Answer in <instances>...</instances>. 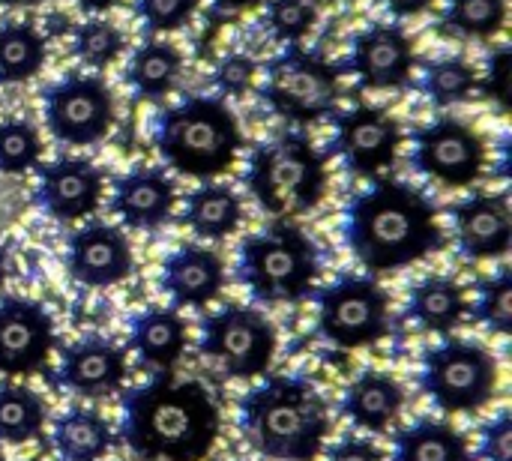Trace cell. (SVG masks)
I'll return each instance as SVG.
<instances>
[{
  "label": "cell",
  "mask_w": 512,
  "mask_h": 461,
  "mask_svg": "<svg viewBox=\"0 0 512 461\" xmlns=\"http://www.w3.org/2000/svg\"><path fill=\"white\" fill-rule=\"evenodd\" d=\"M342 237L369 273L405 270L447 246L435 201L393 177H372L348 201Z\"/></svg>",
  "instance_id": "cell-1"
},
{
  "label": "cell",
  "mask_w": 512,
  "mask_h": 461,
  "mask_svg": "<svg viewBox=\"0 0 512 461\" xmlns=\"http://www.w3.org/2000/svg\"><path fill=\"white\" fill-rule=\"evenodd\" d=\"M219 432V405L201 381L159 372L123 393L120 438L141 461H204Z\"/></svg>",
  "instance_id": "cell-2"
},
{
  "label": "cell",
  "mask_w": 512,
  "mask_h": 461,
  "mask_svg": "<svg viewBox=\"0 0 512 461\" xmlns=\"http://www.w3.org/2000/svg\"><path fill=\"white\" fill-rule=\"evenodd\" d=\"M249 447L270 461H315L333 429L327 399L309 378L270 375L237 408Z\"/></svg>",
  "instance_id": "cell-3"
},
{
  "label": "cell",
  "mask_w": 512,
  "mask_h": 461,
  "mask_svg": "<svg viewBox=\"0 0 512 461\" xmlns=\"http://www.w3.org/2000/svg\"><path fill=\"white\" fill-rule=\"evenodd\" d=\"M150 141L171 171L195 180L228 174L246 147L237 114L219 96H186L162 108Z\"/></svg>",
  "instance_id": "cell-4"
},
{
  "label": "cell",
  "mask_w": 512,
  "mask_h": 461,
  "mask_svg": "<svg viewBox=\"0 0 512 461\" xmlns=\"http://www.w3.org/2000/svg\"><path fill=\"white\" fill-rule=\"evenodd\" d=\"M327 153L300 129H285L252 147L243 183L255 204L276 216L291 219L312 213L330 189Z\"/></svg>",
  "instance_id": "cell-5"
},
{
  "label": "cell",
  "mask_w": 512,
  "mask_h": 461,
  "mask_svg": "<svg viewBox=\"0 0 512 461\" xmlns=\"http://www.w3.org/2000/svg\"><path fill=\"white\" fill-rule=\"evenodd\" d=\"M321 258L303 228L288 219L243 237L237 249V282L264 306H291L315 294Z\"/></svg>",
  "instance_id": "cell-6"
},
{
  "label": "cell",
  "mask_w": 512,
  "mask_h": 461,
  "mask_svg": "<svg viewBox=\"0 0 512 461\" xmlns=\"http://www.w3.org/2000/svg\"><path fill=\"white\" fill-rule=\"evenodd\" d=\"M342 75V66L327 54L306 48L303 42L285 45L267 60L261 99L276 117L294 126H312L339 111Z\"/></svg>",
  "instance_id": "cell-7"
},
{
  "label": "cell",
  "mask_w": 512,
  "mask_h": 461,
  "mask_svg": "<svg viewBox=\"0 0 512 461\" xmlns=\"http://www.w3.org/2000/svg\"><path fill=\"white\" fill-rule=\"evenodd\" d=\"M498 360L477 339H444L423 351L420 390L444 414H477L498 393Z\"/></svg>",
  "instance_id": "cell-8"
},
{
  "label": "cell",
  "mask_w": 512,
  "mask_h": 461,
  "mask_svg": "<svg viewBox=\"0 0 512 461\" xmlns=\"http://www.w3.org/2000/svg\"><path fill=\"white\" fill-rule=\"evenodd\" d=\"M276 348L279 333L273 321L255 306L225 303L219 312L201 321L198 351L231 381H255L267 375Z\"/></svg>",
  "instance_id": "cell-9"
},
{
  "label": "cell",
  "mask_w": 512,
  "mask_h": 461,
  "mask_svg": "<svg viewBox=\"0 0 512 461\" xmlns=\"http://www.w3.org/2000/svg\"><path fill=\"white\" fill-rule=\"evenodd\" d=\"M318 333L339 351L372 348L390 333V294L372 276L348 273L315 294Z\"/></svg>",
  "instance_id": "cell-10"
},
{
  "label": "cell",
  "mask_w": 512,
  "mask_h": 461,
  "mask_svg": "<svg viewBox=\"0 0 512 461\" xmlns=\"http://www.w3.org/2000/svg\"><path fill=\"white\" fill-rule=\"evenodd\" d=\"M42 117L54 141L66 147H93L108 138L117 108L105 78L69 72L42 87Z\"/></svg>",
  "instance_id": "cell-11"
},
{
  "label": "cell",
  "mask_w": 512,
  "mask_h": 461,
  "mask_svg": "<svg viewBox=\"0 0 512 461\" xmlns=\"http://www.w3.org/2000/svg\"><path fill=\"white\" fill-rule=\"evenodd\" d=\"M411 165L447 189H468L486 174V141L471 123L438 117L414 132Z\"/></svg>",
  "instance_id": "cell-12"
},
{
  "label": "cell",
  "mask_w": 512,
  "mask_h": 461,
  "mask_svg": "<svg viewBox=\"0 0 512 461\" xmlns=\"http://www.w3.org/2000/svg\"><path fill=\"white\" fill-rule=\"evenodd\" d=\"M333 138L327 156H339L348 174L378 177L390 168L402 147V123L381 105H357L351 111H336Z\"/></svg>",
  "instance_id": "cell-13"
},
{
  "label": "cell",
  "mask_w": 512,
  "mask_h": 461,
  "mask_svg": "<svg viewBox=\"0 0 512 461\" xmlns=\"http://www.w3.org/2000/svg\"><path fill=\"white\" fill-rule=\"evenodd\" d=\"M417 69V51L405 27L393 21H375L351 36L348 60L342 72H351L366 90H396L411 81Z\"/></svg>",
  "instance_id": "cell-14"
},
{
  "label": "cell",
  "mask_w": 512,
  "mask_h": 461,
  "mask_svg": "<svg viewBox=\"0 0 512 461\" xmlns=\"http://www.w3.org/2000/svg\"><path fill=\"white\" fill-rule=\"evenodd\" d=\"M54 345V321L39 300L21 294L0 300V375L27 378L42 372Z\"/></svg>",
  "instance_id": "cell-15"
},
{
  "label": "cell",
  "mask_w": 512,
  "mask_h": 461,
  "mask_svg": "<svg viewBox=\"0 0 512 461\" xmlns=\"http://www.w3.org/2000/svg\"><path fill=\"white\" fill-rule=\"evenodd\" d=\"M105 174L81 156H57L36 168L33 204L54 222H81L102 207Z\"/></svg>",
  "instance_id": "cell-16"
},
{
  "label": "cell",
  "mask_w": 512,
  "mask_h": 461,
  "mask_svg": "<svg viewBox=\"0 0 512 461\" xmlns=\"http://www.w3.org/2000/svg\"><path fill=\"white\" fill-rule=\"evenodd\" d=\"M66 273L84 288H114L132 276L135 258L129 237L108 222H87L66 237Z\"/></svg>",
  "instance_id": "cell-17"
},
{
  "label": "cell",
  "mask_w": 512,
  "mask_h": 461,
  "mask_svg": "<svg viewBox=\"0 0 512 461\" xmlns=\"http://www.w3.org/2000/svg\"><path fill=\"white\" fill-rule=\"evenodd\" d=\"M126 378V351L105 336H84L60 351V366L51 384L84 399H102L120 393Z\"/></svg>",
  "instance_id": "cell-18"
},
{
  "label": "cell",
  "mask_w": 512,
  "mask_h": 461,
  "mask_svg": "<svg viewBox=\"0 0 512 461\" xmlns=\"http://www.w3.org/2000/svg\"><path fill=\"white\" fill-rule=\"evenodd\" d=\"M459 255L468 261H498L510 255L512 213L504 192H477L450 207Z\"/></svg>",
  "instance_id": "cell-19"
},
{
  "label": "cell",
  "mask_w": 512,
  "mask_h": 461,
  "mask_svg": "<svg viewBox=\"0 0 512 461\" xmlns=\"http://www.w3.org/2000/svg\"><path fill=\"white\" fill-rule=\"evenodd\" d=\"M225 261L219 252L183 243L165 255L159 288L171 300V309H204L225 291Z\"/></svg>",
  "instance_id": "cell-20"
},
{
  "label": "cell",
  "mask_w": 512,
  "mask_h": 461,
  "mask_svg": "<svg viewBox=\"0 0 512 461\" xmlns=\"http://www.w3.org/2000/svg\"><path fill=\"white\" fill-rule=\"evenodd\" d=\"M177 207L174 180L153 165H138L114 180L111 213L132 231H156L171 222Z\"/></svg>",
  "instance_id": "cell-21"
},
{
  "label": "cell",
  "mask_w": 512,
  "mask_h": 461,
  "mask_svg": "<svg viewBox=\"0 0 512 461\" xmlns=\"http://www.w3.org/2000/svg\"><path fill=\"white\" fill-rule=\"evenodd\" d=\"M402 408H405V387L393 375L375 372V369L357 375L345 387L342 402H339L342 417L354 429H363L372 435H387L396 426Z\"/></svg>",
  "instance_id": "cell-22"
},
{
  "label": "cell",
  "mask_w": 512,
  "mask_h": 461,
  "mask_svg": "<svg viewBox=\"0 0 512 461\" xmlns=\"http://www.w3.org/2000/svg\"><path fill=\"white\" fill-rule=\"evenodd\" d=\"M189 345V324L177 309H144L129 321V348L156 372H174Z\"/></svg>",
  "instance_id": "cell-23"
},
{
  "label": "cell",
  "mask_w": 512,
  "mask_h": 461,
  "mask_svg": "<svg viewBox=\"0 0 512 461\" xmlns=\"http://www.w3.org/2000/svg\"><path fill=\"white\" fill-rule=\"evenodd\" d=\"M471 312L465 288L450 276H423L411 285L405 315L408 321L420 324L426 333L450 336Z\"/></svg>",
  "instance_id": "cell-24"
},
{
  "label": "cell",
  "mask_w": 512,
  "mask_h": 461,
  "mask_svg": "<svg viewBox=\"0 0 512 461\" xmlns=\"http://www.w3.org/2000/svg\"><path fill=\"white\" fill-rule=\"evenodd\" d=\"M180 222L201 240H225L243 225V201L228 183H201L186 195Z\"/></svg>",
  "instance_id": "cell-25"
},
{
  "label": "cell",
  "mask_w": 512,
  "mask_h": 461,
  "mask_svg": "<svg viewBox=\"0 0 512 461\" xmlns=\"http://www.w3.org/2000/svg\"><path fill=\"white\" fill-rule=\"evenodd\" d=\"M183 54L165 39H144L126 63V84L141 102H162L180 81Z\"/></svg>",
  "instance_id": "cell-26"
},
{
  "label": "cell",
  "mask_w": 512,
  "mask_h": 461,
  "mask_svg": "<svg viewBox=\"0 0 512 461\" xmlns=\"http://www.w3.org/2000/svg\"><path fill=\"white\" fill-rule=\"evenodd\" d=\"M51 444L63 461H102L114 447V432L99 411L75 405L54 420Z\"/></svg>",
  "instance_id": "cell-27"
},
{
  "label": "cell",
  "mask_w": 512,
  "mask_h": 461,
  "mask_svg": "<svg viewBox=\"0 0 512 461\" xmlns=\"http://www.w3.org/2000/svg\"><path fill=\"white\" fill-rule=\"evenodd\" d=\"M393 461H474L468 438L432 417H420L393 438Z\"/></svg>",
  "instance_id": "cell-28"
},
{
  "label": "cell",
  "mask_w": 512,
  "mask_h": 461,
  "mask_svg": "<svg viewBox=\"0 0 512 461\" xmlns=\"http://www.w3.org/2000/svg\"><path fill=\"white\" fill-rule=\"evenodd\" d=\"M48 63V36L30 21L0 24V84H27Z\"/></svg>",
  "instance_id": "cell-29"
},
{
  "label": "cell",
  "mask_w": 512,
  "mask_h": 461,
  "mask_svg": "<svg viewBox=\"0 0 512 461\" xmlns=\"http://www.w3.org/2000/svg\"><path fill=\"white\" fill-rule=\"evenodd\" d=\"M48 408L39 393L21 384H0V444L24 447L45 429Z\"/></svg>",
  "instance_id": "cell-30"
},
{
  "label": "cell",
  "mask_w": 512,
  "mask_h": 461,
  "mask_svg": "<svg viewBox=\"0 0 512 461\" xmlns=\"http://www.w3.org/2000/svg\"><path fill=\"white\" fill-rule=\"evenodd\" d=\"M417 87L435 108H453L477 93L480 75L465 57H438L423 66Z\"/></svg>",
  "instance_id": "cell-31"
},
{
  "label": "cell",
  "mask_w": 512,
  "mask_h": 461,
  "mask_svg": "<svg viewBox=\"0 0 512 461\" xmlns=\"http://www.w3.org/2000/svg\"><path fill=\"white\" fill-rule=\"evenodd\" d=\"M507 24V0H447L441 27L453 36L495 39Z\"/></svg>",
  "instance_id": "cell-32"
},
{
  "label": "cell",
  "mask_w": 512,
  "mask_h": 461,
  "mask_svg": "<svg viewBox=\"0 0 512 461\" xmlns=\"http://www.w3.org/2000/svg\"><path fill=\"white\" fill-rule=\"evenodd\" d=\"M123 51H126V36L108 18L90 15L87 21L72 27V54L90 69H108L111 63L120 60Z\"/></svg>",
  "instance_id": "cell-33"
},
{
  "label": "cell",
  "mask_w": 512,
  "mask_h": 461,
  "mask_svg": "<svg viewBox=\"0 0 512 461\" xmlns=\"http://www.w3.org/2000/svg\"><path fill=\"white\" fill-rule=\"evenodd\" d=\"M42 135L30 120L6 117L0 120V174H30L42 165Z\"/></svg>",
  "instance_id": "cell-34"
},
{
  "label": "cell",
  "mask_w": 512,
  "mask_h": 461,
  "mask_svg": "<svg viewBox=\"0 0 512 461\" xmlns=\"http://www.w3.org/2000/svg\"><path fill=\"white\" fill-rule=\"evenodd\" d=\"M474 321L483 324L489 333L510 336L512 330V270L501 267L495 276H483L477 282L474 300Z\"/></svg>",
  "instance_id": "cell-35"
},
{
  "label": "cell",
  "mask_w": 512,
  "mask_h": 461,
  "mask_svg": "<svg viewBox=\"0 0 512 461\" xmlns=\"http://www.w3.org/2000/svg\"><path fill=\"white\" fill-rule=\"evenodd\" d=\"M264 24L279 42L300 45L318 24V6L312 0H267Z\"/></svg>",
  "instance_id": "cell-36"
},
{
  "label": "cell",
  "mask_w": 512,
  "mask_h": 461,
  "mask_svg": "<svg viewBox=\"0 0 512 461\" xmlns=\"http://www.w3.org/2000/svg\"><path fill=\"white\" fill-rule=\"evenodd\" d=\"M201 0H135V15L147 33H177L198 12Z\"/></svg>",
  "instance_id": "cell-37"
},
{
  "label": "cell",
  "mask_w": 512,
  "mask_h": 461,
  "mask_svg": "<svg viewBox=\"0 0 512 461\" xmlns=\"http://www.w3.org/2000/svg\"><path fill=\"white\" fill-rule=\"evenodd\" d=\"M255 75H258V60L252 54H243V51H228L216 69H213V87L222 93V96H231V99H243L252 84H255Z\"/></svg>",
  "instance_id": "cell-38"
},
{
  "label": "cell",
  "mask_w": 512,
  "mask_h": 461,
  "mask_svg": "<svg viewBox=\"0 0 512 461\" xmlns=\"http://www.w3.org/2000/svg\"><path fill=\"white\" fill-rule=\"evenodd\" d=\"M483 87V96L492 99L498 105L501 114H507L512 105V51L510 45H501L489 54V63H486V75L480 81Z\"/></svg>",
  "instance_id": "cell-39"
},
{
  "label": "cell",
  "mask_w": 512,
  "mask_h": 461,
  "mask_svg": "<svg viewBox=\"0 0 512 461\" xmlns=\"http://www.w3.org/2000/svg\"><path fill=\"white\" fill-rule=\"evenodd\" d=\"M480 461H512V417L510 411H501L492 423L480 429Z\"/></svg>",
  "instance_id": "cell-40"
},
{
  "label": "cell",
  "mask_w": 512,
  "mask_h": 461,
  "mask_svg": "<svg viewBox=\"0 0 512 461\" xmlns=\"http://www.w3.org/2000/svg\"><path fill=\"white\" fill-rule=\"evenodd\" d=\"M327 461H387V456L372 441L357 438V435H345L339 444L327 447Z\"/></svg>",
  "instance_id": "cell-41"
},
{
  "label": "cell",
  "mask_w": 512,
  "mask_h": 461,
  "mask_svg": "<svg viewBox=\"0 0 512 461\" xmlns=\"http://www.w3.org/2000/svg\"><path fill=\"white\" fill-rule=\"evenodd\" d=\"M384 9L396 18H411V15H420L426 9H432L438 0H381Z\"/></svg>",
  "instance_id": "cell-42"
},
{
  "label": "cell",
  "mask_w": 512,
  "mask_h": 461,
  "mask_svg": "<svg viewBox=\"0 0 512 461\" xmlns=\"http://www.w3.org/2000/svg\"><path fill=\"white\" fill-rule=\"evenodd\" d=\"M75 3H78V9L87 12V15H105V12L117 9L123 0H75Z\"/></svg>",
  "instance_id": "cell-43"
},
{
  "label": "cell",
  "mask_w": 512,
  "mask_h": 461,
  "mask_svg": "<svg viewBox=\"0 0 512 461\" xmlns=\"http://www.w3.org/2000/svg\"><path fill=\"white\" fill-rule=\"evenodd\" d=\"M216 9H225V12H249V9H258L264 6L267 0H213Z\"/></svg>",
  "instance_id": "cell-44"
},
{
  "label": "cell",
  "mask_w": 512,
  "mask_h": 461,
  "mask_svg": "<svg viewBox=\"0 0 512 461\" xmlns=\"http://www.w3.org/2000/svg\"><path fill=\"white\" fill-rule=\"evenodd\" d=\"M45 0H0V6H9V9H33Z\"/></svg>",
  "instance_id": "cell-45"
},
{
  "label": "cell",
  "mask_w": 512,
  "mask_h": 461,
  "mask_svg": "<svg viewBox=\"0 0 512 461\" xmlns=\"http://www.w3.org/2000/svg\"><path fill=\"white\" fill-rule=\"evenodd\" d=\"M3 282H6V249L0 246V288H3Z\"/></svg>",
  "instance_id": "cell-46"
},
{
  "label": "cell",
  "mask_w": 512,
  "mask_h": 461,
  "mask_svg": "<svg viewBox=\"0 0 512 461\" xmlns=\"http://www.w3.org/2000/svg\"><path fill=\"white\" fill-rule=\"evenodd\" d=\"M321 3H336V0H321Z\"/></svg>",
  "instance_id": "cell-47"
},
{
  "label": "cell",
  "mask_w": 512,
  "mask_h": 461,
  "mask_svg": "<svg viewBox=\"0 0 512 461\" xmlns=\"http://www.w3.org/2000/svg\"><path fill=\"white\" fill-rule=\"evenodd\" d=\"M0 461H6V459H3V453H0Z\"/></svg>",
  "instance_id": "cell-48"
}]
</instances>
